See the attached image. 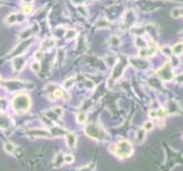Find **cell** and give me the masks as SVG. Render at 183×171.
<instances>
[{
  "mask_svg": "<svg viewBox=\"0 0 183 171\" xmlns=\"http://www.w3.org/2000/svg\"><path fill=\"white\" fill-rule=\"evenodd\" d=\"M31 107V98L27 94L20 93L13 99V109L18 114L26 113Z\"/></svg>",
  "mask_w": 183,
  "mask_h": 171,
  "instance_id": "cell-1",
  "label": "cell"
},
{
  "mask_svg": "<svg viewBox=\"0 0 183 171\" xmlns=\"http://www.w3.org/2000/svg\"><path fill=\"white\" fill-rule=\"evenodd\" d=\"M164 147L166 150V162L164 164V171H171V169L175 167L178 163L183 162V156L182 154L172 150L167 144H165Z\"/></svg>",
  "mask_w": 183,
  "mask_h": 171,
  "instance_id": "cell-2",
  "label": "cell"
},
{
  "mask_svg": "<svg viewBox=\"0 0 183 171\" xmlns=\"http://www.w3.org/2000/svg\"><path fill=\"white\" fill-rule=\"evenodd\" d=\"M85 133L91 137L93 139H98V140H108L109 139V135L107 131L99 124L97 123H90L85 127Z\"/></svg>",
  "mask_w": 183,
  "mask_h": 171,
  "instance_id": "cell-3",
  "label": "cell"
},
{
  "mask_svg": "<svg viewBox=\"0 0 183 171\" xmlns=\"http://www.w3.org/2000/svg\"><path fill=\"white\" fill-rule=\"evenodd\" d=\"M133 146L128 140H119L115 146V154L121 159H128L133 154Z\"/></svg>",
  "mask_w": 183,
  "mask_h": 171,
  "instance_id": "cell-4",
  "label": "cell"
},
{
  "mask_svg": "<svg viewBox=\"0 0 183 171\" xmlns=\"http://www.w3.org/2000/svg\"><path fill=\"white\" fill-rule=\"evenodd\" d=\"M157 74L159 76V78L165 81V82H169L173 80L174 78V74H173V70H172V65L171 63H165L164 65L157 71Z\"/></svg>",
  "mask_w": 183,
  "mask_h": 171,
  "instance_id": "cell-5",
  "label": "cell"
},
{
  "mask_svg": "<svg viewBox=\"0 0 183 171\" xmlns=\"http://www.w3.org/2000/svg\"><path fill=\"white\" fill-rule=\"evenodd\" d=\"M157 50V46L156 43H151L150 46H147L145 48H141L139 50V57L140 58H146V57H150L154 56L155 53Z\"/></svg>",
  "mask_w": 183,
  "mask_h": 171,
  "instance_id": "cell-6",
  "label": "cell"
},
{
  "mask_svg": "<svg viewBox=\"0 0 183 171\" xmlns=\"http://www.w3.org/2000/svg\"><path fill=\"white\" fill-rule=\"evenodd\" d=\"M25 63H26V58L24 56H18L16 57L14 60H13V66H14V70L17 71V72H20L24 66H25Z\"/></svg>",
  "mask_w": 183,
  "mask_h": 171,
  "instance_id": "cell-7",
  "label": "cell"
},
{
  "mask_svg": "<svg viewBox=\"0 0 183 171\" xmlns=\"http://www.w3.org/2000/svg\"><path fill=\"white\" fill-rule=\"evenodd\" d=\"M56 45V40L53 38H46L42 40L41 42V49L42 50H49L51 49L53 47H55Z\"/></svg>",
  "mask_w": 183,
  "mask_h": 171,
  "instance_id": "cell-8",
  "label": "cell"
},
{
  "mask_svg": "<svg viewBox=\"0 0 183 171\" xmlns=\"http://www.w3.org/2000/svg\"><path fill=\"white\" fill-rule=\"evenodd\" d=\"M23 21V17L18 15L17 13H13V14H10L7 19H6V23L7 24H9V25H12V24H15V23H17V22H22Z\"/></svg>",
  "mask_w": 183,
  "mask_h": 171,
  "instance_id": "cell-9",
  "label": "cell"
},
{
  "mask_svg": "<svg viewBox=\"0 0 183 171\" xmlns=\"http://www.w3.org/2000/svg\"><path fill=\"white\" fill-rule=\"evenodd\" d=\"M166 111H167V113H169V114H176L180 112V107H179V105H178L176 102L171 100V102L168 103V107H167Z\"/></svg>",
  "mask_w": 183,
  "mask_h": 171,
  "instance_id": "cell-10",
  "label": "cell"
},
{
  "mask_svg": "<svg viewBox=\"0 0 183 171\" xmlns=\"http://www.w3.org/2000/svg\"><path fill=\"white\" fill-rule=\"evenodd\" d=\"M172 54L175 56H181L183 54V42L176 43L173 48H172Z\"/></svg>",
  "mask_w": 183,
  "mask_h": 171,
  "instance_id": "cell-11",
  "label": "cell"
},
{
  "mask_svg": "<svg viewBox=\"0 0 183 171\" xmlns=\"http://www.w3.org/2000/svg\"><path fill=\"white\" fill-rule=\"evenodd\" d=\"M146 135H147V131L143 129V128H140L138 131H137V137H135V139H137V141L138 143H143L145 140H146Z\"/></svg>",
  "mask_w": 183,
  "mask_h": 171,
  "instance_id": "cell-12",
  "label": "cell"
},
{
  "mask_svg": "<svg viewBox=\"0 0 183 171\" xmlns=\"http://www.w3.org/2000/svg\"><path fill=\"white\" fill-rule=\"evenodd\" d=\"M66 141H67V146L68 147H74L75 144H76V136L75 133H67L66 135Z\"/></svg>",
  "mask_w": 183,
  "mask_h": 171,
  "instance_id": "cell-13",
  "label": "cell"
},
{
  "mask_svg": "<svg viewBox=\"0 0 183 171\" xmlns=\"http://www.w3.org/2000/svg\"><path fill=\"white\" fill-rule=\"evenodd\" d=\"M64 90H61V89H56L53 91V95L49 96V98L50 99H59V98H64Z\"/></svg>",
  "mask_w": 183,
  "mask_h": 171,
  "instance_id": "cell-14",
  "label": "cell"
},
{
  "mask_svg": "<svg viewBox=\"0 0 183 171\" xmlns=\"http://www.w3.org/2000/svg\"><path fill=\"white\" fill-rule=\"evenodd\" d=\"M22 13H23L24 15H30V14L32 13V7H31V5L25 3V5L22 7Z\"/></svg>",
  "mask_w": 183,
  "mask_h": 171,
  "instance_id": "cell-15",
  "label": "cell"
},
{
  "mask_svg": "<svg viewBox=\"0 0 183 171\" xmlns=\"http://www.w3.org/2000/svg\"><path fill=\"white\" fill-rule=\"evenodd\" d=\"M74 81H75V79H74V78H70V79H67V80L64 82V88H65V89H71V88L73 87Z\"/></svg>",
  "mask_w": 183,
  "mask_h": 171,
  "instance_id": "cell-16",
  "label": "cell"
},
{
  "mask_svg": "<svg viewBox=\"0 0 183 171\" xmlns=\"http://www.w3.org/2000/svg\"><path fill=\"white\" fill-rule=\"evenodd\" d=\"M75 36H76V31L75 30H73V29H67L66 30V34H65L66 39L75 38Z\"/></svg>",
  "mask_w": 183,
  "mask_h": 171,
  "instance_id": "cell-17",
  "label": "cell"
},
{
  "mask_svg": "<svg viewBox=\"0 0 183 171\" xmlns=\"http://www.w3.org/2000/svg\"><path fill=\"white\" fill-rule=\"evenodd\" d=\"M40 69H41V66H40V63H39L38 60H36V62H33V63L31 64V70H32L33 72H36V73H38V72L40 71Z\"/></svg>",
  "mask_w": 183,
  "mask_h": 171,
  "instance_id": "cell-18",
  "label": "cell"
},
{
  "mask_svg": "<svg viewBox=\"0 0 183 171\" xmlns=\"http://www.w3.org/2000/svg\"><path fill=\"white\" fill-rule=\"evenodd\" d=\"M143 129H145L146 131L152 130V129H154V123H152L151 121H146L145 124H143Z\"/></svg>",
  "mask_w": 183,
  "mask_h": 171,
  "instance_id": "cell-19",
  "label": "cell"
},
{
  "mask_svg": "<svg viewBox=\"0 0 183 171\" xmlns=\"http://www.w3.org/2000/svg\"><path fill=\"white\" fill-rule=\"evenodd\" d=\"M73 161H74L73 155H71V154H67V155H65V156H64V162H65V163L70 164V163H72Z\"/></svg>",
  "mask_w": 183,
  "mask_h": 171,
  "instance_id": "cell-20",
  "label": "cell"
},
{
  "mask_svg": "<svg viewBox=\"0 0 183 171\" xmlns=\"http://www.w3.org/2000/svg\"><path fill=\"white\" fill-rule=\"evenodd\" d=\"M171 16H172L173 19H178V17H180V9H179V8L173 9V10L171 12Z\"/></svg>",
  "mask_w": 183,
  "mask_h": 171,
  "instance_id": "cell-21",
  "label": "cell"
},
{
  "mask_svg": "<svg viewBox=\"0 0 183 171\" xmlns=\"http://www.w3.org/2000/svg\"><path fill=\"white\" fill-rule=\"evenodd\" d=\"M85 120H87V116H85L84 113H80L77 115V122H79V123H84Z\"/></svg>",
  "mask_w": 183,
  "mask_h": 171,
  "instance_id": "cell-22",
  "label": "cell"
},
{
  "mask_svg": "<svg viewBox=\"0 0 183 171\" xmlns=\"http://www.w3.org/2000/svg\"><path fill=\"white\" fill-rule=\"evenodd\" d=\"M5 148H6V151H7V152L13 153L14 152V150H15V146H14L13 144H10V143H7V144H6V146H5Z\"/></svg>",
  "mask_w": 183,
  "mask_h": 171,
  "instance_id": "cell-23",
  "label": "cell"
},
{
  "mask_svg": "<svg viewBox=\"0 0 183 171\" xmlns=\"http://www.w3.org/2000/svg\"><path fill=\"white\" fill-rule=\"evenodd\" d=\"M34 57H36V59H37L38 62L41 60V59L43 58V50H39V52H37L36 55H34Z\"/></svg>",
  "mask_w": 183,
  "mask_h": 171,
  "instance_id": "cell-24",
  "label": "cell"
},
{
  "mask_svg": "<svg viewBox=\"0 0 183 171\" xmlns=\"http://www.w3.org/2000/svg\"><path fill=\"white\" fill-rule=\"evenodd\" d=\"M33 1H34V0H23V2H24V3H29V5H31Z\"/></svg>",
  "mask_w": 183,
  "mask_h": 171,
  "instance_id": "cell-25",
  "label": "cell"
},
{
  "mask_svg": "<svg viewBox=\"0 0 183 171\" xmlns=\"http://www.w3.org/2000/svg\"><path fill=\"white\" fill-rule=\"evenodd\" d=\"M180 9V8H179ZM180 16H183V9H180Z\"/></svg>",
  "mask_w": 183,
  "mask_h": 171,
  "instance_id": "cell-26",
  "label": "cell"
},
{
  "mask_svg": "<svg viewBox=\"0 0 183 171\" xmlns=\"http://www.w3.org/2000/svg\"><path fill=\"white\" fill-rule=\"evenodd\" d=\"M181 36H183V31H182V32H181Z\"/></svg>",
  "mask_w": 183,
  "mask_h": 171,
  "instance_id": "cell-27",
  "label": "cell"
}]
</instances>
